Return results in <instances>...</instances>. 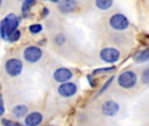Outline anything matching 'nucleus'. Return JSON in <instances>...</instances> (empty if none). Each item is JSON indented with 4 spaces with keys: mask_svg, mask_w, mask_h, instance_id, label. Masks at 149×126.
<instances>
[{
    "mask_svg": "<svg viewBox=\"0 0 149 126\" xmlns=\"http://www.w3.org/2000/svg\"><path fill=\"white\" fill-rule=\"evenodd\" d=\"M113 4V0H96V5L99 9L107 10Z\"/></svg>",
    "mask_w": 149,
    "mask_h": 126,
    "instance_id": "4468645a",
    "label": "nucleus"
},
{
    "mask_svg": "<svg viewBox=\"0 0 149 126\" xmlns=\"http://www.w3.org/2000/svg\"><path fill=\"white\" fill-rule=\"evenodd\" d=\"M1 2H2V1H1V0H0V4H1Z\"/></svg>",
    "mask_w": 149,
    "mask_h": 126,
    "instance_id": "a878e982",
    "label": "nucleus"
},
{
    "mask_svg": "<svg viewBox=\"0 0 149 126\" xmlns=\"http://www.w3.org/2000/svg\"><path fill=\"white\" fill-rule=\"evenodd\" d=\"M58 91L60 96L64 97H70L77 92V86L72 82H65L58 87Z\"/></svg>",
    "mask_w": 149,
    "mask_h": 126,
    "instance_id": "0eeeda50",
    "label": "nucleus"
},
{
    "mask_svg": "<svg viewBox=\"0 0 149 126\" xmlns=\"http://www.w3.org/2000/svg\"><path fill=\"white\" fill-rule=\"evenodd\" d=\"M113 77H114V76H112V77H111V78H110V79H109V80H108V81L106 82V84H105V85L103 86V88L100 89V93H99V94H101V93H103V92H104V91H105V90H106V89H107V88L110 86V84L112 83V82H113Z\"/></svg>",
    "mask_w": 149,
    "mask_h": 126,
    "instance_id": "4be33fe9",
    "label": "nucleus"
},
{
    "mask_svg": "<svg viewBox=\"0 0 149 126\" xmlns=\"http://www.w3.org/2000/svg\"><path fill=\"white\" fill-rule=\"evenodd\" d=\"M2 123L4 126H23L22 125L18 124V123L13 122V121H10V120H7V119H3Z\"/></svg>",
    "mask_w": 149,
    "mask_h": 126,
    "instance_id": "a211bd4d",
    "label": "nucleus"
},
{
    "mask_svg": "<svg viewBox=\"0 0 149 126\" xmlns=\"http://www.w3.org/2000/svg\"><path fill=\"white\" fill-rule=\"evenodd\" d=\"M43 117L38 112H32L25 118V125L27 126H38L41 124Z\"/></svg>",
    "mask_w": 149,
    "mask_h": 126,
    "instance_id": "9b49d317",
    "label": "nucleus"
},
{
    "mask_svg": "<svg viewBox=\"0 0 149 126\" xmlns=\"http://www.w3.org/2000/svg\"><path fill=\"white\" fill-rule=\"evenodd\" d=\"M23 64L17 59H10L5 63V70L11 76H17L22 72Z\"/></svg>",
    "mask_w": 149,
    "mask_h": 126,
    "instance_id": "39448f33",
    "label": "nucleus"
},
{
    "mask_svg": "<svg viewBox=\"0 0 149 126\" xmlns=\"http://www.w3.org/2000/svg\"><path fill=\"white\" fill-rule=\"evenodd\" d=\"M12 112L17 118H21L24 115H26V113L28 112V108L25 105H17L16 107H14Z\"/></svg>",
    "mask_w": 149,
    "mask_h": 126,
    "instance_id": "f8f14e48",
    "label": "nucleus"
},
{
    "mask_svg": "<svg viewBox=\"0 0 149 126\" xmlns=\"http://www.w3.org/2000/svg\"><path fill=\"white\" fill-rule=\"evenodd\" d=\"M42 29H43V27H42V25H39V24H34V25H30V27H29L30 32H31V33H33V34L38 33L39 32L42 31Z\"/></svg>",
    "mask_w": 149,
    "mask_h": 126,
    "instance_id": "dca6fc26",
    "label": "nucleus"
},
{
    "mask_svg": "<svg viewBox=\"0 0 149 126\" xmlns=\"http://www.w3.org/2000/svg\"><path fill=\"white\" fill-rule=\"evenodd\" d=\"M142 82L145 84H149V68L146 69L142 73Z\"/></svg>",
    "mask_w": 149,
    "mask_h": 126,
    "instance_id": "6ab92c4d",
    "label": "nucleus"
},
{
    "mask_svg": "<svg viewBox=\"0 0 149 126\" xmlns=\"http://www.w3.org/2000/svg\"><path fill=\"white\" fill-rule=\"evenodd\" d=\"M17 25H18L17 17L14 13L8 14L0 24L1 37L3 39L7 40L9 39V36L16 30Z\"/></svg>",
    "mask_w": 149,
    "mask_h": 126,
    "instance_id": "f257e3e1",
    "label": "nucleus"
},
{
    "mask_svg": "<svg viewBox=\"0 0 149 126\" xmlns=\"http://www.w3.org/2000/svg\"><path fill=\"white\" fill-rule=\"evenodd\" d=\"M135 61L137 63H142V62H145V61H149V47L145 49L144 51H141L140 52L136 57H135Z\"/></svg>",
    "mask_w": 149,
    "mask_h": 126,
    "instance_id": "ddd939ff",
    "label": "nucleus"
},
{
    "mask_svg": "<svg viewBox=\"0 0 149 126\" xmlns=\"http://www.w3.org/2000/svg\"><path fill=\"white\" fill-rule=\"evenodd\" d=\"M42 56V51L37 46H29L24 52V57L26 61L30 63L37 62Z\"/></svg>",
    "mask_w": 149,
    "mask_h": 126,
    "instance_id": "423d86ee",
    "label": "nucleus"
},
{
    "mask_svg": "<svg viewBox=\"0 0 149 126\" xmlns=\"http://www.w3.org/2000/svg\"><path fill=\"white\" fill-rule=\"evenodd\" d=\"M4 112V107H3V98L2 96L0 95V116H2Z\"/></svg>",
    "mask_w": 149,
    "mask_h": 126,
    "instance_id": "5701e85b",
    "label": "nucleus"
},
{
    "mask_svg": "<svg viewBox=\"0 0 149 126\" xmlns=\"http://www.w3.org/2000/svg\"><path fill=\"white\" fill-rule=\"evenodd\" d=\"M54 40H55V42H56L57 44L61 45V44H63V43L65 42V36H64L63 34H58V35H57V36L54 38Z\"/></svg>",
    "mask_w": 149,
    "mask_h": 126,
    "instance_id": "412c9836",
    "label": "nucleus"
},
{
    "mask_svg": "<svg viewBox=\"0 0 149 126\" xmlns=\"http://www.w3.org/2000/svg\"><path fill=\"white\" fill-rule=\"evenodd\" d=\"M109 23H110V25L113 29L118 30V31L126 30L129 26L128 19L123 14H120V13H117V14L113 15L110 18Z\"/></svg>",
    "mask_w": 149,
    "mask_h": 126,
    "instance_id": "7ed1b4c3",
    "label": "nucleus"
},
{
    "mask_svg": "<svg viewBox=\"0 0 149 126\" xmlns=\"http://www.w3.org/2000/svg\"><path fill=\"white\" fill-rule=\"evenodd\" d=\"M43 14H44V15H43L44 17H45V16H46L47 14H49V11H48V10L46 9V8H44V11H43Z\"/></svg>",
    "mask_w": 149,
    "mask_h": 126,
    "instance_id": "b1692460",
    "label": "nucleus"
},
{
    "mask_svg": "<svg viewBox=\"0 0 149 126\" xmlns=\"http://www.w3.org/2000/svg\"><path fill=\"white\" fill-rule=\"evenodd\" d=\"M36 4V0H24L22 5V11L26 13L30 11V9Z\"/></svg>",
    "mask_w": 149,
    "mask_h": 126,
    "instance_id": "2eb2a0df",
    "label": "nucleus"
},
{
    "mask_svg": "<svg viewBox=\"0 0 149 126\" xmlns=\"http://www.w3.org/2000/svg\"><path fill=\"white\" fill-rule=\"evenodd\" d=\"M115 69V67H110V68H100V69H96L93 71V74H100V73H104V72H109Z\"/></svg>",
    "mask_w": 149,
    "mask_h": 126,
    "instance_id": "aec40b11",
    "label": "nucleus"
},
{
    "mask_svg": "<svg viewBox=\"0 0 149 126\" xmlns=\"http://www.w3.org/2000/svg\"><path fill=\"white\" fill-rule=\"evenodd\" d=\"M137 82V75L132 71H126L122 73L118 78V83L124 89H131L135 86Z\"/></svg>",
    "mask_w": 149,
    "mask_h": 126,
    "instance_id": "f03ea898",
    "label": "nucleus"
},
{
    "mask_svg": "<svg viewBox=\"0 0 149 126\" xmlns=\"http://www.w3.org/2000/svg\"><path fill=\"white\" fill-rule=\"evenodd\" d=\"M53 77L58 82H65L72 77V73L68 68H61L54 72Z\"/></svg>",
    "mask_w": 149,
    "mask_h": 126,
    "instance_id": "6e6552de",
    "label": "nucleus"
},
{
    "mask_svg": "<svg viewBox=\"0 0 149 126\" xmlns=\"http://www.w3.org/2000/svg\"><path fill=\"white\" fill-rule=\"evenodd\" d=\"M100 55L104 61L108 63H113L120 59V53L117 49L113 47H107L101 50Z\"/></svg>",
    "mask_w": 149,
    "mask_h": 126,
    "instance_id": "20e7f679",
    "label": "nucleus"
},
{
    "mask_svg": "<svg viewBox=\"0 0 149 126\" xmlns=\"http://www.w3.org/2000/svg\"><path fill=\"white\" fill-rule=\"evenodd\" d=\"M45 1H51V2H53V3H58L59 0H45Z\"/></svg>",
    "mask_w": 149,
    "mask_h": 126,
    "instance_id": "393cba45",
    "label": "nucleus"
},
{
    "mask_svg": "<svg viewBox=\"0 0 149 126\" xmlns=\"http://www.w3.org/2000/svg\"><path fill=\"white\" fill-rule=\"evenodd\" d=\"M58 9L61 12L70 13L77 9V3L75 0H62L59 1Z\"/></svg>",
    "mask_w": 149,
    "mask_h": 126,
    "instance_id": "9d476101",
    "label": "nucleus"
},
{
    "mask_svg": "<svg viewBox=\"0 0 149 126\" xmlns=\"http://www.w3.org/2000/svg\"><path fill=\"white\" fill-rule=\"evenodd\" d=\"M120 110V106L113 101H107L102 106V112L106 116L113 117L115 116Z\"/></svg>",
    "mask_w": 149,
    "mask_h": 126,
    "instance_id": "1a4fd4ad",
    "label": "nucleus"
},
{
    "mask_svg": "<svg viewBox=\"0 0 149 126\" xmlns=\"http://www.w3.org/2000/svg\"><path fill=\"white\" fill-rule=\"evenodd\" d=\"M19 38H20V32H19L18 30H15V31L9 36L8 40L10 41V42H15V41L18 40Z\"/></svg>",
    "mask_w": 149,
    "mask_h": 126,
    "instance_id": "f3484780",
    "label": "nucleus"
}]
</instances>
